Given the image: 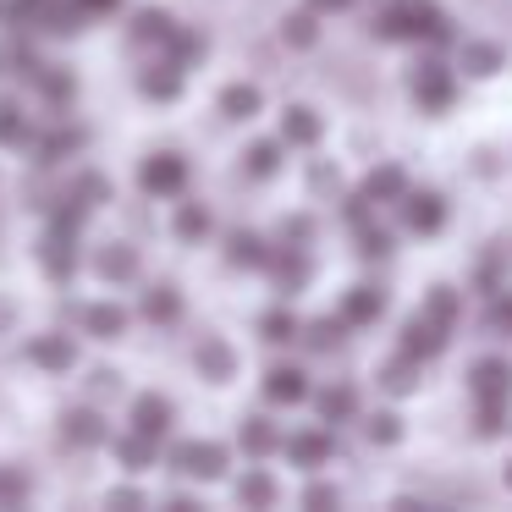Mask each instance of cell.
I'll return each mask as SVG.
<instances>
[{
    "instance_id": "1",
    "label": "cell",
    "mask_w": 512,
    "mask_h": 512,
    "mask_svg": "<svg viewBox=\"0 0 512 512\" xmlns=\"http://www.w3.org/2000/svg\"><path fill=\"white\" fill-rule=\"evenodd\" d=\"M380 39H430V45H446L452 39V23L441 17L435 0H391L375 23Z\"/></svg>"
},
{
    "instance_id": "2",
    "label": "cell",
    "mask_w": 512,
    "mask_h": 512,
    "mask_svg": "<svg viewBox=\"0 0 512 512\" xmlns=\"http://www.w3.org/2000/svg\"><path fill=\"white\" fill-rule=\"evenodd\" d=\"M171 468H177V474H193V479H221L226 474V446L182 441V446H171Z\"/></svg>"
},
{
    "instance_id": "3",
    "label": "cell",
    "mask_w": 512,
    "mask_h": 512,
    "mask_svg": "<svg viewBox=\"0 0 512 512\" xmlns=\"http://www.w3.org/2000/svg\"><path fill=\"white\" fill-rule=\"evenodd\" d=\"M138 182H144V193H155V199H177V193L188 188V160L182 155H149L144 171H138Z\"/></svg>"
},
{
    "instance_id": "4",
    "label": "cell",
    "mask_w": 512,
    "mask_h": 512,
    "mask_svg": "<svg viewBox=\"0 0 512 512\" xmlns=\"http://www.w3.org/2000/svg\"><path fill=\"white\" fill-rule=\"evenodd\" d=\"M441 347H446V325H435L430 314H413V320L402 325V353H408V358H419V364H424V358H435Z\"/></svg>"
},
{
    "instance_id": "5",
    "label": "cell",
    "mask_w": 512,
    "mask_h": 512,
    "mask_svg": "<svg viewBox=\"0 0 512 512\" xmlns=\"http://www.w3.org/2000/svg\"><path fill=\"white\" fill-rule=\"evenodd\" d=\"M413 100H419L424 111H446V105H452V72H446L441 61H424L419 78H413Z\"/></svg>"
},
{
    "instance_id": "6",
    "label": "cell",
    "mask_w": 512,
    "mask_h": 512,
    "mask_svg": "<svg viewBox=\"0 0 512 512\" xmlns=\"http://www.w3.org/2000/svg\"><path fill=\"white\" fill-rule=\"evenodd\" d=\"M468 386H474V397H512V364L507 358H479L474 369H468Z\"/></svg>"
},
{
    "instance_id": "7",
    "label": "cell",
    "mask_w": 512,
    "mask_h": 512,
    "mask_svg": "<svg viewBox=\"0 0 512 512\" xmlns=\"http://www.w3.org/2000/svg\"><path fill=\"white\" fill-rule=\"evenodd\" d=\"M171 402L166 397H155V391H144V397H133V430L138 435H149V441H160V435L171 430Z\"/></svg>"
},
{
    "instance_id": "8",
    "label": "cell",
    "mask_w": 512,
    "mask_h": 512,
    "mask_svg": "<svg viewBox=\"0 0 512 512\" xmlns=\"http://www.w3.org/2000/svg\"><path fill=\"white\" fill-rule=\"evenodd\" d=\"M309 397V375L303 369H292V364H276L265 375V402H276V408H292V402H303Z\"/></svg>"
},
{
    "instance_id": "9",
    "label": "cell",
    "mask_w": 512,
    "mask_h": 512,
    "mask_svg": "<svg viewBox=\"0 0 512 512\" xmlns=\"http://www.w3.org/2000/svg\"><path fill=\"white\" fill-rule=\"evenodd\" d=\"M402 204H408V226L419 237H430V232H441V226H446V199H441V193L424 188V193H408Z\"/></svg>"
},
{
    "instance_id": "10",
    "label": "cell",
    "mask_w": 512,
    "mask_h": 512,
    "mask_svg": "<svg viewBox=\"0 0 512 512\" xmlns=\"http://www.w3.org/2000/svg\"><path fill=\"white\" fill-rule=\"evenodd\" d=\"M61 435H67L72 446H105L111 441V430H105V419L94 408H72L67 419H61Z\"/></svg>"
},
{
    "instance_id": "11",
    "label": "cell",
    "mask_w": 512,
    "mask_h": 512,
    "mask_svg": "<svg viewBox=\"0 0 512 512\" xmlns=\"http://www.w3.org/2000/svg\"><path fill=\"white\" fill-rule=\"evenodd\" d=\"M39 259H45V270L56 281H67L72 270H78V254H72V237L67 232H56V226H50L45 232V243H39Z\"/></svg>"
},
{
    "instance_id": "12",
    "label": "cell",
    "mask_w": 512,
    "mask_h": 512,
    "mask_svg": "<svg viewBox=\"0 0 512 512\" xmlns=\"http://www.w3.org/2000/svg\"><path fill=\"white\" fill-rule=\"evenodd\" d=\"M320 116L309 111V105H292L287 116H281V144H298V149H309V144H320Z\"/></svg>"
},
{
    "instance_id": "13",
    "label": "cell",
    "mask_w": 512,
    "mask_h": 512,
    "mask_svg": "<svg viewBox=\"0 0 512 512\" xmlns=\"http://www.w3.org/2000/svg\"><path fill=\"white\" fill-rule=\"evenodd\" d=\"M28 358H34L39 369H72L78 364V342H72V336H39V342L28 347Z\"/></svg>"
},
{
    "instance_id": "14",
    "label": "cell",
    "mask_w": 512,
    "mask_h": 512,
    "mask_svg": "<svg viewBox=\"0 0 512 512\" xmlns=\"http://www.w3.org/2000/svg\"><path fill=\"white\" fill-rule=\"evenodd\" d=\"M94 270H100L105 281H133L138 276V254L127 243H105L100 254H94Z\"/></svg>"
},
{
    "instance_id": "15",
    "label": "cell",
    "mask_w": 512,
    "mask_h": 512,
    "mask_svg": "<svg viewBox=\"0 0 512 512\" xmlns=\"http://www.w3.org/2000/svg\"><path fill=\"white\" fill-rule=\"evenodd\" d=\"M380 314H386V298H380L375 287H353V292L342 298V320H347V325H375Z\"/></svg>"
},
{
    "instance_id": "16",
    "label": "cell",
    "mask_w": 512,
    "mask_h": 512,
    "mask_svg": "<svg viewBox=\"0 0 512 512\" xmlns=\"http://www.w3.org/2000/svg\"><path fill=\"white\" fill-rule=\"evenodd\" d=\"M287 457H292L298 468H320L325 457H331V435H325V430H303V435H292V441H287Z\"/></svg>"
},
{
    "instance_id": "17",
    "label": "cell",
    "mask_w": 512,
    "mask_h": 512,
    "mask_svg": "<svg viewBox=\"0 0 512 512\" xmlns=\"http://www.w3.org/2000/svg\"><path fill=\"white\" fill-rule=\"evenodd\" d=\"M83 331L100 336V342H111V336L127 331V314L116 309V303H89V309H83Z\"/></svg>"
},
{
    "instance_id": "18",
    "label": "cell",
    "mask_w": 512,
    "mask_h": 512,
    "mask_svg": "<svg viewBox=\"0 0 512 512\" xmlns=\"http://www.w3.org/2000/svg\"><path fill=\"white\" fill-rule=\"evenodd\" d=\"M138 89H144V100H177V94H182V67H177V61L149 67L144 78H138Z\"/></svg>"
},
{
    "instance_id": "19",
    "label": "cell",
    "mask_w": 512,
    "mask_h": 512,
    "mask_svg": "<svg viewBox=\"0 0 512 512\" xmlns=\"http://www.w3.org/2000/svg\"><path fill=\"white\" fill-rule=\"evenodd\" d=\"M364 193H369V204H391V199H408V177H402L397 166H380V171H369Z\"/></svg>"
},
{
    "instance_id": "20",
    "label": "cell",
    "mask_w": 512,
    "mask_h": 512,
    "mask_svg": "<svg viewBox=\"0 0 512 512\" xmlns=\"http://www.w3.org/2000/svg\"><path fill=\"white\" fill-rule=\"evenodd\" d=\"M221 116H232V122L259 116V89L254 83H232V89H221Z\"/></svg>"
},
{
    "instance_id": "21",
    "label": "cell",
    "mask_w": 512,
    "mask_h": 512,
    "mask_svg": "<svg viewBox=\"0 0 512 512\" xmlns=\"http://www.w3.org/2000/svg\"><path fill=\"white\" fill-rule=\"evenodd\" d=\"M232 369H237V358L226 342H199V375L204 380H232Z\"/></svg>"
},
{
    "instance_id": "22",
    "label": "cell",
    "mask_w": 512,
    "mask_h": 512,
    "mask_svg": "<svg viewBox=\"0 0 512 512\" xmlns=\"http://www.w3.org/2000/svg\"><path fill=\"white\" fill-rule=\"evenodd\" d=\"M281 446V430L270 419H243V452L248 457H270Z\"/></svg>"
},
{
    "instance_id": "23",
    "label": "cell",
    "mask_w": 512,
    "mask_h": 512,
    "mask_svg": "<svg viewBox=\"0 0 512 512\" xmlns=\"http://www.w3.org/2000/svg\"><path fill=\"white\" fill-rule=\"evenodd\" d=\"M270 270H276L281 292H298L303 281H309V259H303L298 248H287V254H270Z\"/></svg>"
},
{
    "instance_id": "24",
    "label": "cell",
    "mask_w": 512,
    "mask_h": 512,
    "mask_svg": "<svg viewBox=\"0 0 512 512\" xmlns=\"http://www.w3.org/2000/svg\"><path fill=\"white\" fill-rule=\"evenodd\" d=\"M226 259H232V265H243V270H265L270 265V248L259 243L254 232H237L232 237V254H226Z\"/></svg>"
},
{
    "instance_id": "25",
    "label": "cell",
    "mask_w": 512,
    "mask_h": 512,
    "mask_svg": "<svg viewBox=\"0 0 512 512\" xmlns=\"http://www.w3.org/2000/svg\"><path fill=\"white\" fill-rule=\"evenodd\" d=\"M380 386L397 391V397H402V391H413V386H419V358H408V353L391 358V364L380 369Z\"/></svg>"
},
{
    "instance_id": "26",
    "label": "cell",
    "mask_w": 512,
    "mask_h": 512,
    "mask_svg": "<svg viewBox=\"0 0 512 512\" xmlns=\"http://www.w3.org/2000/svg\"><path fill=\"white\" fill-rule=\"evenodd\" d=\"M133 39H138V45H166V39H171V17L155 12V6H149V12H138L133 17Z\"/></svg>"
},
{
    "instance_id": "27",
    "label": "cell",
    "mask_w": 512,
    "mask_h": 512,
    "mask_svg": "<svg viewBox=\"0 0 512 512\" xmlns=\"http://www.w3.org/2000/svg\"><path fill=\"white\" fill-rule=\"evenodd\" d=\"M424 314H430L435 325H446V331H452L457 314H463V298H457L452 287H435V292H430V303H424Z\"/></svg>"
},
{
    "instance_id": "28",
    "label": "cell",
    "mask_w": 512,
    "mask_h": 512,
    "mask_svg": "<svg viewBox=\"0 0 512 512\" xmlns=\"http://www.w3.org/2000/svg\"><path fill=\"white\" fill-rule=\"evenodd\" d=\"M144 314H149V320H160V325H171L182 314V298L171 287H149L144 292Z\"/></svg>"
},
{
    "instance_id": "29",
    "label": "cell",
    "mask_w": 512,
    "mask_h": 512,
    "mask_svg": "<svg viewBox=\"0 0 512 512\" xmlns=\"http://www.w3.org/2000/svg\"><path fill=\"white\" fill-rule=\"evenodd\" d=\"M67 199H78L83 210H94V204H105V199H111V182H105L100 171H83V177L72 182V193H67Z\"/></svg>"
},
{
    "instance_id": "30",
    "label": "cell",
    "mask_w": 512,
    "mask_h": 512,
    "mask_svg": "<svg viewBox=\"0 0 512 512\" xmlns=\"http://www.w3.org/2000/svg\"><path fill=\"white\" fill-rule=\"evenodd\" d=\"M298 331H303V325L292 320L287 309H270L265 320H259V336H265V342H276V347H281V342H298Z\"/></svg>"
},
{
    "instance_id": "31",
    "label": "cell",
    "mask_w": 512,
    "mask_h": 512,
    "mask_svg": "<svg viewBox=\"0 0 512 512\" xmlns=\"http://www.w3.org/2000/svg\"><path fill=\"white\" fill-rule=\"evenodd\" d=\"M347 413H353V391H347V386H325L320 391V419L325 424H342Z\"/></svg>"
},
{
    "instance_id": "32",
    "label": "cell",
    "mask_w": 512,
    "mask_h": 512,
    "mask_svg": "<svg viewBox=\"0 0 512 512\" xmlns=\"http://www.w3.org/2000/svg\"><path fill=\"white\" fill-rule=\"evenodd\" d=\"M116 457H122L127 468H149V457H155V441H149V435H122V441H116Z\"/></svg>"
},
{
    "instance_id": "33",
    "label": "cell",
    "mask_w": 512,
    "mask_h": 512,
    "mask_svg": "<svg viewBox=\"0 0 512 512\" xmlns=\"http://www.w3.org/2000/svg\"><path fill=\"white\" fill-rule=\"evenodd\" d=\"M166 50H171V61H177V67H188V61L204 56V39H199V34H182V28H171Z\"/></svg>"
},
{
    "instance_id": "34",
    "label": "cell",
    "mask_w": 512,
    "mask_h": 512,
    "mask_svg": "<svg viewBox=\"0 0 512 512\" xmlns=\"http://www.w3.org/2000/svg\"><path fill=\"white\" fill-rule=\"evenodd\" d=\"M237 501H248V507H270V501H276V485H270L265 474H243V485H237Z\"/></svg>"
},
{
    "instance_id": "35",
    "label": "cell",
    "mask_w": 512,
    "mask_h": 512,
    "mask_svg": "<svg viewBox=\"0 0 512 512\" xmlns=\"http://www.w3.org/2000/svg\"><path fill=\"white\" fill-rule=\"evenodd\" d=\"M281 166V144H254L248 149V177H276Z\"/></svg>"
},
{
    "instance_id": "36",
    "label": "cell",
    "mask_w": 512,
    "mask_h": 512,
    "mask_svg": "<svg viewBox=\"0 0 512 512\" xmlns=\"http://www.w3.org/2000/svg\"><path fill=\"white\" fill-rule=\"evenodd\" d=\"M507 430V397H485L479 402V435H501Z\"/></svg>"
},
{
    "instance_id": "37",
    "label": "cell",
    "mask_w": 512,
    "mask_h": 512,
    "mask_svg": "<svg viewBox=\"0 0 512 512\" xmlns=\"http://www.w3.org/2000/svg\"><path fill=\"white\" fill-rule=\"evenodd\" d=\"M177 232L188 237V243H193V237H204V232H210V210H204V204H182V210H177Z\"/></svg>"
},
{
    "instance_id": "38",
    "label": "cell",
    "mask_w": 512,
    "mask_h": 512,
    "mask_svg": "<svg viewBox=\"0 0 512 512\" xmlns=\"http://www.w3.org/2000/svg\"><path fill=\"white\" fill-rule=\"evenodd\" d=\"M39 94H50V100H72V78H67V67H39Z\"/></svg>"
},
{
    "instance_id": "39",
    "label": "cell",
    "mask_w": 512,
    "mask_h": 512,
    "mask_svg": "<svg viewBox=\"0 0 512 512\" xmlns=\"http://www.w3.org/2000/svg\"><path fill=\"white\" fill-rule=\"evenodd\" d=\"M83 17H89V12H83L78 0H72V6H56V12H50L39 28H50V34H78V23H83Z\"/></svg>"
},
{
    "instance_id": "40",
    "label": "cell",
    "mask_w": 512,
    "mask_h": 512,
    "mask_svg": "<svg viewBox=\"0 0 512 512\" xmlns=\"http://www.w3.org/2000/svg\"><path fill=\"white\" fill-rule=\"evenodd\" d=\"M28 138V116L17 105H0V144H23Z\"/></svg>"
},
{
    "instance_id": "41",
    "label": "cell",
    "mask_w": 512,
    "mask_h": 512,
    "mask_svg": "<svg viewBox=\"0 0 512 512\" xmlns=\"http://www.w3.org/2000/svg\"><path fill=\"white\" fill-rule=\"evenodd\" d=\"M463 67H468V72H479V78H490V72L501 67V56H496L490 45H468V50H463Z\"/></svg>"
},
{
    "instance_id": "42",
    "label": "cell",
    "mask_w": 512,
    "mask_h": 512,
    "mask_svg": "<svg viewBox=\"0 0 512 512\" xmlns=\"http://www.w3.org/2000/svg\"><path fill=\"white\" fill-rule=\"evenodd\" d=\"M342 331H347V320H314L309 325V342L320 347V353H331V347L342 342Z\"/></svg>"
},
{
    "instance_id": "43",
    "label": "cell",
    "mask_w": 512,
    "mask_h": 512,
    "mask_svg": "<svg viewBox=\"0 0 512 512\" xmlns=\"http://www.w3.org/2000/svg\"><path fill=\"white\" fill-rule=\"evenodd\" d=\"M281 39H287V45H314L320 28H314V17H287V23H281Z\"/></svg>"
},
{
    "instance_id": "44",
    "label": "cell",
    "mask_w": 512,
    "mask_h": 512,
    "mask_svg": "<svg viewBox=\"0 0 512 512\" xmlns=\"http://www.w3.org/2000/svg\"><path fill=\"white\" fill-rule=\"evenodd\" d=\"M364 430H369V441L391 446V441H397V435H402V419H397V413H375V419H369Z\"/></svg>"
},
{
    "instance_id": "45",
    "label": "cell",
    "mask_w": 512,
    "mask_h": 512,
    "mask_svg": "<svg viewBox=\"0 0 512 512\" xmlns=\"http://www.w3.org/2000/svg\"><path fill=\"white\" fill-rule=\"evenodd\" d=\"M364 259H386L391 254V232H380V226H364V248H358Z\"/></svg>"
},
{
    "instance_id": "46",
    "label": "cell",
    "mask_w": 512,
    "mask_h": 512,
    "mask_svg": "<svg viewBox=\"0 0 512 512\" xmlns=\"http://www.w3.org/2000/svg\"><path fill=\"white\" fill-rule=\"evenodd\" d=\"M303 501H309V507H336V490H331V485H314Z\"/></svg>"
},
{
    "instance_id": "47",
    "label": "cell",
    "mask_w": 512,
    "mask_h": 512,
    "mask_svg": "<svg viewBox=\"0 0 512 512\" xmlns=\"http://www.w3.org/2000/svg\"><path fill=\"white\" fill-rule=\"evenodd\" d=\"M490 325H496V331H512V298H507V303H496V309H490Z\"/></svg>"
},
{
    "instance_id": "48",
    "label": "cell",
    "mask_w": 512,
    "mask_h": 512,
    "mask_svg": "<svg viewBox=\"0 0 512 512\" xmlns=\"http://www.w3.org/2000/svg\"><path fill=\"white\" fill-rule=\"evenodd\" d=\"M309 232H314V226L303 221V215H298V221H287V243H309Z\"/></svg>"
},
{
    "instance_id": "49",
    "label": "cell",
    "mask_w": 512,
    "mask_h": 512,
    "mask_svg": "<svg viewBox=\"0 0 512 512\" xmlns=\"http://www.w3.org/2000/svg\"><path fill=\"white\" fill-rule=\"evenodd\" d=\"M78 6H83V12H89V17H100V12H116L122 0H78Z\"/></svg>"
},
{
    "instance_id": "50",
    "label": "cell",
    "mask_w": 512,
    "mask_h": 512,
    "mask_svg": "<svg viewBox=\"0 0 512 512\" xmlns=\"http://www.w3.org/2000/svg\"><path fill=\"white\" fill-rule=\"evenodd\" d=\"M94 391H100V397H105V391H116V375H111V369H94Z\"/></svg>"
},
{
    "instance_id": "51",
    "label": "cell",
    "mask_w": 512,
    "mask_h": 512,
    "mask_svg": "<svg viewBox=\"0 0 512 512\" xmlns=\"http://www.w3.org/2000/svg\"><path fill=\"white\" fill-rule=\"evenodd\" d=\"M314 12H347V6H353V0H309Z\"/></svg>"
},
{
    "instance_id": "52",
    "label": "cell",
    "mask_w": 512,
    "mask_h": 512,
    "mask_svg": "<svg viewBox=\"0 0 512 512\" xmlns=\"http://www.w3.org/2000/svg\"><path fill=\"white\" fill-rule=\"evenodd\" d=\"M507 485H512V468H507Z\"/></svg>"
},
{
    "instance_id": "53",
    "label": "cell",
    "mask_w": 512,
    "mask_h": 512,
    "mask_svg": "<svg viewBox=\"0 0 512 512\" xmlns=\"http://www.w3.org/2000/svg\"><path fill=\"white\" fill-rule=\"evenodd\" d=\"M39 6H50V0H39Z\"/></svg>"
}]
</instances>
